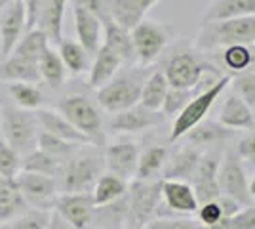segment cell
<instances>
[{
    "label": "cell",
    "mask_w": 255,
    "mask_h": 229,
    "mask_svg": "<svg viewBox=\"0 0 255 229\" xmlns=\"http://www.w3.org/2000/svg\"><path fill=\"white\" fill-rule=\"evenodd\" d=\"M139 147L131 140H118L105 147L103 159H105V168L111 174L118 176L122 180H133L135 170H137L139 161Z\"/></svg>",
    "instance_id": "5bb4252c"
},
{
    "label": "cell",
    "mask_w": 255,
    "mask_h": 229,
    "mask_svg": "<svg viewBox=\"0 0 255 229\" xmlns=\"http://www.w3.org/2000/svg\"><path fill=\"white\" fill-rule=\"evenodd\" d=\"M231 128H225L223 124L219 122H212V120L204 119L202 122H198L192 130H189L185 134L187 142L192 147H198L202 151V147H208V145H217V143L225 142L227 138L233 136Z\"/></svg>",
    "instance_id": "4316f807"
},
{
    "label": "cell",
    "mask_w": 255,
    "mask_h": 229,
    "mask_svg": "<svg viewBox=\"0 0 255 229\" xmlns=\"http://www.w3.org/2000/svg\"><path fill=\"white\" fill-rule=\"evenodd\" d=\"M162 178L160 180H133L128 186V222L131 229H143L152 218H156L162 205Z\"/></svg>",
    "instance_id": "8992f818"
},
{
    "label": "cell",
    "mask_w": 255,
    "mask_h": 229,
    "mask_svg": "<svg viewBox=\"0 0 255 229\" xmlns=\"http://www.w3.org/2000/svg\"><path fill=\"white\" fill-rule=\"evenodd\" d=\"M221 61L223 65L238 75L244 71L255 69V50L254 44H231L221 48Z\"/></svg>",
    "instance_id": "d6a6232c"
},
{
    "label": "cell",
    "mask_w": 255,
    "mask_h": 229,
    "mask_svg": "<svg viewBox=\"0 0 255 229\" xmlns=\"http://www.w3.org/2000/svg\"><path fill=\"white\" fill-rule=\"evenodd\" d=\"M27 208L21 191L15 186V180L0 176V224H8Z\"/></svg>",
    "instance_id": "f546056e"
},
{
    "label": "cell",
    "mask_w": 255,
    "mask_h": 229,
    "mask_svg": "<svg viewBox=\"0 0 255 229\" xmlns=\"http://www.w3.org/2000/svg\"><path fill=\"white\" fill-rule=\"evenodd\" d=\"M231 75L219 76L215 82H212L210 86L202 88L194 98L183 107L179 115L173 119L171 122V132H170V142H179L181 138H185V134L189 130H192L198 122H202L210 109L213 107V103L219 99V96L223 94L227 86L231 84Z\"/></svg>",
    "instance_id": "3957f363"
},
{
    "label": "cell",
    "mask_w": 255,
    "mask_h": 229,
    "mask_svg": "<svg viewBox=\"0 0 255 229\" xmlns=\"http://www.w3.org/2000/svg\"><path fill=\"white\" fill-rule=\"evenodd\" d=\"M0 229H10V224H0Z\"/></svg>",
    "instance_id": "816d5d0a"
},
{
    "label": "cell",
    "mask_w": 255,
    "mask_h": 229,
    "mask_svg": "<svg viewBox=\"0 0 255 229\" xmlns=\"http://www.w3.org/2000/svg\"><path fill=\"white\" fill-rule=\"evenodd\" d=\"M50 48V40L44 33L42 29H31L23 34L19 38V42L15 44V48L11 50L13 55H19V57H27L38 63L40 55Z\"/></svg>",
    "instance_id": "8d00e7d4"
},
{
    "label": "cell",
    "mask_w": 255,
    "mask_h": 229,
    "mask_svg": "<svg viewBox=\"0 0 255 229\" xmlns=\"http://www.w3.org/2000/svg\"><path fill=\"white\" fill-rule=\"evenodd\" d=\"M27 31V10L23 0H8L0 8V59L8 57Z\"/></svg>",
    "instance_id": "7c38bea8"
},
{
    "label": "cell",
    "mask_w": 255,
    "mask_h": 229,
    "mask_svg": "<svg viewBox=\"0 0 255 229\" xmlns=\"http://www.w3.org/2000/svg\"><path fill=\"white\" fill-rule=\"evenodd\" d=\"M238 157L250 164H255V124L236 145Z\"/></svg>",
    "instance_id": "7dc6e473"
},
{
    "label": "cell",
    "mask_w": 255,
    "mask_h": 229,
    "mask_svg": "<svg viewBox=\"0 0 255 229\" xmlns=\"http://www.w3.org/2000/svg\"><path fill=\"white\" fill-rule=\"evenodd\" d=\"M53 212L59 214L71 229H88L94 224L96 205L92 193H59Z\"/></svg>",
    "instance_id": "4fadbf2b"
},
{
    "label": "cell",
    "mask_w": 255,
    "mask_h": 229,
    "mask_svg": "<svg viewBox=\"0 0 255 229\" xmlns=\"http://www.w3.org/2000/svg\"><path fill=\"white\" fill-rule=\"evenodd\" d=\"M75 31L78 42L90 55H94L103 44V23L92 11L84 10L75 4Z\"/></svg>",
    "instance_id": "d6986e66"
},
{
    "label": "cell",
    "mask_w": 255,
    "mask_h": 229,
    "mask_svg": "<svg viewBox=\"0 0 255 229\" xmlns=\"http://www.w3.org/2000/svg\"><path fill=\"white\" fill-rule=\"evenodd\" d=\"M210 229H255V205L240 208L234 216L225 218L215 228Z\"/></svg>",
    "instance_id": "f6af8a7d"
},
{
    "label": "cell",
    "mask_w": 255,
    "mask_h": 229,
    "mask_svg": "<svg viewBox=\"0 0 255 229\" xmlns=\"http://www.w3.org/2000/svg\"><path fill=\"white\" fill-rule=\"evenodd\" d=\"M34 119H36V124L38 128L46 134H52L55 138H61L65 142H73V143H80V145H86L90 143L86 140L80 132L76 130L75 126L65 119L61 113L52 109H36L34 111Z\"/></svg>",
    "instance_id": "44dd1931"
},
{
    "label": "cell",
    "mask_w": 255,
    "mask_h": 229,
    "mask_svg": "<svg viewBox=\"0 0 255 229\" xmlns=\"http://www.w3.org/2000/svg\"><path fill=\"white\" fill-rule=\"evenodd\" d=\"M122 65V59L118 57L113 50H109L107 46H99L96 54H94V63L90 65L88 71V84L94 90H99L105 86L107 82L118 73V69Z\"/></svg>",
    "instance_id": "603a6c76"
},
{
    "label": "cell",
    "mask_w": 255,
    "mask_h": 229,
    "mask_svg": "<svg viewBox=\"0 0 255 229\" xmlns=\"http://www.w3.org/2000/svg\"><path fill=\"white\" fill-rule=\"evenodd\" d=\"M250 195H252V199H255V176L254 180L250 182Z\"/></svg>",
    "instance_id": "f907efd6"
},
{
    "label": "cell",
    "mask_w": 255,
    "mask_h": 229,
    "mask_svg": "<svg viewBox=\"0 0 255 229\" xmlns=\"http://www.w3.org/2000/svg\"><path fill=\"white\" fill-rule=\"evenodd\" d=\"M231 44H255V15L204 23L198 33V46L202 50H215Z\"/></svg>",
    "instance_id": "5b68a950"
},
{
    "label": "cell",
    "mask_w": 255,
    "mask_h": 229,
    "mask_svg": "<svg viewBox=\"0 0 255 229\" xmlns=\"http://www.w3.org/2000/svg\"><path fill=\"white\" fill-rule=\"evenodd\" d=\"M217 170H219V159L213 155H204L202 153L198 168L191 180V186L194 189L196 199H198V205L213 201L221 195L219 182H217Z\"/></svg>",
    "instance_id": "2e32d148"
},
{
    "label": "cell",
    "mask_w": 255,
    "mask_h": 229,
    "mask_svg": "<svg viewBox=\"0 0 255 229\" xmlns=\"http://www.w3.org/2000/svg\"><path fill=\"white\" fill-rule=\"evenodd\" d=\"M164 122H166V117L162 115V111H150L137 103L129 109L115 113V117L111 120V130L117 134H137L149 128H156Z\"/></svg>",
    "instance_id": "9a60e30c"
},
{
    "label": "cell",
    "mask_w": 255,
    "mask_h": 229,
    "mask_svg": "<svg viewBox=\"0 0 255 229\" xmlns=\"http://www.w3.org/2000/svg\"><path fill=\"white\" fill-rule=\"evenodd\" d=\"M8 94L13 99L15 107L27 111L40 109L44 103V94L29 82H8Z\"/></svg>",
    "instance_id": "74e56055"
},
{
    "label": "cell",
    "mask_w": 255,
    "mask_h": 229,
    "mask_svg": "<svg viewBox=\"0 0 255 229\" xmlns=\"http://www.w3.org/2000/svg\"><path fill=\"white\" fill-rule=\"evenodd\" d=\"M59 57L63 61L65 69L71 75H84L86 71H90V54L80 46L78 40L73 38H63L59 42Z\"/></svg>",
    "instance_id": "836d02e7"
},
{
    "label": "cell",
    "mask_w": 255,
    "mask_h": 229,
    "mask_svg": "<svg viewBox=\"0 0 255 229\" xmlns=\"http://www.w3.org/2000/svg\"><path fill=\"white\" fill-rule=\"evenodd\" d=\"M65 161L61 159H55L48 153L40 151L38 147L32 149L31 153H27L25 157H21V170L25 172H36V174H44V176H52V178H57L61 176V170H63Z\"/></svg>",
    "instance_id": "e575fe53"
},
{
    "label": "cell",
    "mask_w": 255,
    "mask_h": 229,
    "mask_svg": "<svg viewBox=\"0 0 255 229\" xmlns=\"http://www.w3.org/2000/svg\"><path fill=\"white\" fill-rule=\"evenodd\" d=\"M105 172L103 153L97 149L78 147L63 164L59 176V189L63 193H92V189Z\"/></svg>",
    "instance_id": "6da1fadb"
},
{
    "label": "cell",
    "mask_w": 255,
    "mask_h": 229,
    "mask_svg": "<svg viewBox=\"0 0 255 229\" xmlns=\"http://www.w3.org/2000/svg\"><path fill=\"white\" fill-rule=\"evenodd\" d=\"M21 170V155L0 138V176L13 180Z\"/></svg>",
    "instance_id": "7bdbcfd3"
},
{
    "label": "cell",
    "mask_w": 255,
    "mask_h": 229,
    "mask_svg": "<svg viewBox=\"0 0 255 229\" xmlns=\"http://www.w3.org/2000/svg\"><path fill=\"white\" fill-rule=\"evenodd\" d=\"M162 203L175 214H194L198 210V199L189 182L181 180H162L160 186Z\"/></svg>",
    "instance_id": "e0dca14e"
},
{
    "label": "cell",
    "mask_w": 255,
    "mask_h": 229,
    "mask_svg": "<svg viewBox=\"0 0 255 229\" xmlns=\"http://www.w3.org/2000/svg\"><path fill=\"white\" fill-rule=\"evenodd\" d=\"M200 92V84L194 88H170L168 94H166V99L162 103V115L168 119V117H177L183 107L191 101L196 94Z\"/></svg>",
    "instance_id": "60d3db41"
},
{
    "label": "cell",
    "mask_w": 255,
    "mask_h": 229,
    "mask_svg": "<svg viewBox=\"0 0 255 229\" xmlns=\"http://www.w3.org/2000/svg\"><path fill=\"white\" fill-rule=\"evenodd\" d=\"M170 90V84L166 80V76L162 71H154L150 73L143 86H141V96H139V105L147 107L150 111H160L162 109V103L166 99V94Z\"/></svg>",
    "instance_id": "1f68e13d"
},
{
    "label": "cell",
    "mask_w": 255,
    "mask_h": 229,
    "mask_svg": "<svg viewBox=\"0 0 255 229\" xmlns=\"http://www.w3.org/2000/svg\"><path fill=\"white\" fill-rule=\"evenodd\" d=\"M76 6L84 8V10L92 11L94 15H97L101 23L109 17V2L107 0H75Z\"/></svg>",
    "instance_id": "c3c4849f"
},
{
    "label": "cell",
    "mask_w": 255,
    "mask_h": 229,
    "mask_svg": "<svg viewBox=\"0 0 255 229\" xmlns=\"http://www.w3.org/2000/svg\"><path fill=\"white\" fill-rule=\"evenodd\" d=\"M13 180H15L17 189L21 191L27 207L53 210L55 201L59 197V182H57V178L19 170V174L15 176Z\"/></svg>",
    "instance_id": "8fae6325"
},
{
    "label": "cell",
    "mask_w": 255,
    "mask_h": 229,
    "mask_svg": "<svg viewBox=\"0 0 255 229\" xmlns=\"http://www.w3.org/2000/svg\"><path fill=\"white\" fill-rule=\"evenodd\" d=\"M248 15H255V0H215L210 4L202 23L248 17Z\"/></svg>",
    "instance_id": "484cf974"
},
{
    "label": "cell",
    "mask_w": 255,
    "mask_h": 229,
    "mask_svg": "<svg viewBox=\"0 0 255 229\" xmlns=\"http://www.w3.org/2000/svg\"><path fill=\"white\" fill-rule=\"evenodd\" d=\"M128 193V182L118 178V176L111 174V172H103L96 182V186L92 189V199L96 207H103V205H111L118 199Z\"/></svg>",
    "instance_id": "4dcf8cb0"
},
{
    "label": "cell",
    "mask_w": 255,
    "mask_h": 229,
    "mask_svg": "<svg viewBox=\"0 0 255 229\" xmlns=\"http://www.w3.org/2000/svg\"><path fill=\"white\" fill-rule=\"evenodd\" d=\"M103 46L113 50L122 59V63H133L135 61L131 34H129V31L122 29L118 23L113 21L111 17H107L103 21Z\"/></svg>",
    "instance_id": "d4e9b609"
},
{
    "label": "cell",
    "mask_w": 255,
    "mask_h": 229,
    "mask_svg": "<svg viewBox=\"0 0 255 229\" xmlns=\"http://www.w3.org/2000/svg\"><path fill=\"white\" fill-rule=\"evenodd\" d=\"M217 182H219V193L225 197H231L242 207L252 205L250 195V182L244 170V161L238 157V153L233 149H227L223 159L219 161L217 170Z\"/></svg>",
    "instance_id": "9c48e42d"
},
{
    "label": "cell",
    "mask_w": 255,
    "mask_h": 229,
    "mask_svg": "<svg viewBox=\"0 0 255 229\" xmlns=\"http://www.w3.org/2000/svg\"><path fill=\"white\" fill-rule=\"evenodd\" d=\"M38 73H40V80H44L53 90L61 88V84L65 82L67 69H65L63 61L59 57V52L53 50L52 46L40 55V59H38Z\"/></svg>",
    "instance_id": "d590c367"
},
{
    "label": "cell",
    "mask_w": 255,
    "mask_h": 229,
    "mask_svg": "<svg viewBox=\"0 0 255 229\" xmlns=\"http://www.w3.org/2000/svg\"><path fill=\"white\" fill-rule=\"evenodd\" d=\"M36 147L40 151L52 155L55 159H61V161H67L73 153L82 147L80 143H73V142H65L61 138H55L52 134H46V132H38V138H36Z\"/></svg>",
    "instance_id": "f35d334b"
},
{
    "label": "cell",
    "mask_w": 255,
    "mask_h": 229,
    "mask_svg": "<svg viewBox=\"0 0 255 229\" xmlns=\"http://www.w3.org/2000/svg\"><path fill=\"white\" fill-rule=\"evenodd\" d=\"M109 17L118 23L122 29L131 31L141 19H145L147 11L158 4L160 0H107Z\"/></svg>",
    "instance_id": "ffe728a7"
},
{
    "label": "cell",
    "mask_w": 255,
    "mask_h": 229,
    "mask_svg": "<svg viewBox=\"0 0 255 229\" xmlns=\"http://www.w3.org/2000/svg\"><path fill=\"white\" fill-rule=\"evenodd\" d=\"M0 80L36 84V82H40L38 63L32 59H27V57L10 54L8 57L0 59Z\"/></svg>",
    "instance_id": "cb8c5ba5"
},
{
    "label": "cell",
    "mask_w": 255,
    "mask_h": 229,
    "mask_svg": "<svg viewBox=\"0 0 255 229\" xmlns=\"http://www.w3.org/2000/svg\"><path fill=\"white\" fill-rule=\"evenodd\" d=\"M194 214H196V218H198L196 224L202 229L215 228L219 222L225 220V212H223L221 203H219V199H213V201H208V203L198 205V210H196Z\"/></svg>",
    "instance_id": "ee69618b"
},
{
    "label": "cell",
    "mask_w": 255,
    "mask_h": 229,
    "mask_svg": "<svg viewBox=\"0 0 255 229\" xmlns=\"http://www.w3.org/2000/svg\"><path fill=\"white\" fill-rule=\"evenodd\" d=\"M202 151L192 145H183L181 149L168 157V163L162 170V180H181L191 184L192 176L198 168Z\"/></svg>",
    "instance_id": "ac0fdd59"
},
{
    "label": "cell",
    "mask_w": 255,
    "mask_h": 229,
    "mask_svg": "<svg viewBox=\"0 0 255 229\" xmlns=\"http://www.w3.org/2000/svg\"><path fill=\"white\" fill-rule=\"evenodd\" d=\"M46 229H71V228L67 226V222H65L59 214H55V212H53L52 220H50V226H48Z\"/></svg>",
    "instance_id": "681fc988"
},
{
    "label": "cell",
    "mask_w": 255,
    "mask_h": 229,
    "mask_svg": "<svg viewBox=\"0 0 255 229\" xmlns=\"http://www.w3.org/2000/svg\"><path fill=\"white\" fill-rule=\"evenodd\" d=\"M143 78H139L135 73L126 75H115L105 86L97 90V103L109 113H120L129 109L139 103Z\"/></svg>",
    "instance_id": "52a82bcc"
},
{
    "label": "cell",
    "mask_w": 255,
    "mask_h": 229,
    "mask_svg": "<svg viewBox=\"0 0 255 229\" xmlns=\"http://www.w3.org/2000/svg\"><path fill=\"white\" fill-rule=\"evenodd\" d=\"M168 157H170V151L164 145L147 147L143 153H139L137 170H135V178L133 180H143V182L156 180L162 174L166 163H168Z\"/></svg>",
    "instance_id": "83f0119b"
},
{
    "label": "cell",
    "mask_w": 255,
    "mask_h": 229,
    "mask_svg": "<svg viewBox=\"0 0 255 229\" xmlns=\"http://www.w3.org/2000/svg\"><path fill=\"white\" fill-rule=\"evenodd\" d=\"M164 76L170 88H194L200 84L206 73H217L204 57L194 52H181L171 55L164 65Z\"/></svg>",
    "instance_id": "ba28073f"
},
{
    "label": "cell",
    "mask_w": 255,
    "mask_h": 229,
    "mask_svg": "<svg viewBox=\"0 0 255 229\" xmlns=\"http://www.w3.org/2000/svg\"><path fill=\"white\" fill-rule=\"evenodd\" d=\"M217 122L223 124L225 128H231V130H250L255 124L254 109L240 96L231 92L225 98Z\"/></svg>",
    "instance_id": "7402d4cb"
},
{
    "label": "cell",
    "mask_w": 255,
    "mask_h": 229,
    "mask_svg": "<svg viewBox=\"0 0 255 229\" xmlns=\"http://www.w3.org/2000/svg\"><path fill=\"white\" fill-rule=\"evenodd\" d=\"M131 44H133V54L139 65H150L152 61L158 59V55L164 52L168 44V29L162 23L141 19V21L129 31Z\"/></svg>",
    "instance_id": "30bf717a"
},
{
    "label": "cell",
    "mask_w": 255,
    "mask_h": 229,
    "mask_svg": "<svg viewBox=\"0 0 255 229\" xmlns=\"http://www.w3.org/2000/svg\"><path fill=\"white\" fill-rule=\"evenodd\" d=\"M59 113L69 120L76 130L84 136L92 145L105 143V130H103V117L101 111L90 98L82 94H71L59 101Z\"/></svg>",
    "instance_id": "277c9868"
},
{
    "label": "cell",
    "mask_w": 255,
    "mask_h": 229,
    "mask_svg": "<svg viewBox=\"0 0 255 229\" xmlns=\"http://www.w3.org/2000/svg\"><path fill=\"white\" fill-rule=\"evenodd\" d=\"M231 86L236 96H240L252 109H255V69L234 75V78H231Z\"/></svg>",
    "instance_id": "b9f144b4"
},
{
    "label": "cell",
    "mask_w": 255,
    "mask_h": 229,
    "mask_svg": "<svg viewBox=\"0 0 255 229\" xmlns=\"http://www.w3.org/2000/svg\"><path fill=\"white\" fill-rule=\"evenodd\" d=\"M65 8H67V0H48L46 8L42 10V13L38 15L36 21H40V27L48 40L53 44H57L63 40V17H65Z\"/></svg>",
    "instance_id": "f1b7e54d"
},
{
    "label": "cell",
    "mask_w": 255,
    "mask_h": 229,
    "mask_svg": "<svg viewBox=\"0 0 255 229\" xmlns=\"http://www.w3.org/2000/svg\"><path fill=\"white\" fill-rule=\"evenodd\" d=\"M53 210H44V208L27 207L21 214L8 222L10 229H46L50 226Z\"/></svg>",
    "instance_id": "ab89813d"
},
{
    "label": "cell",
    "mask_w": 255,
    "mask_h": 229,
    "mask_svg": "<svg viewBox=\"0 0 255 229\" xmlns=\"http://www.w3.org/2000/svg\"><path fill=\"white\" fill-rule=\"evenodd\" d=\"M38 124L34 119V113L15 105H2L0 109V134L2 140L13 147L21 157L32 149H36L38 138Z\"/></svg>",
    "instance_id": "7a4b0ae2"
},
{
    "label": "cell",
    "mask_w": 255,
    "mask_h": 229,
    "mask_svg": "<svg viewBox=\"0 0 255 229\" xmlns=\"http://www.w3.org/2000/svg\"><path fill=\"white\" fill-rule=\"evenodd\" d=\"M143 229H202L196 222L191 218H166V216H156L152 218Z\"/></svg>",
    "instance_id": "bcb514c9"
}]
</instances>
